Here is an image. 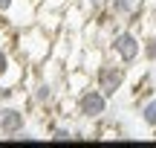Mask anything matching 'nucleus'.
Here are the masks:
<instances>
[{
	"label": "nucleus",
	"instance_id": "obj_13",
	"mask_svg": "<svg viewBox=\"0 0 156 148\" xmlns=\"http://www.w3.org/2000/svg\"><path fill=\"white\" fill-rule=\"evenodd\" d=\"M78 6H81L90 17H98V15H104V12L110 9V0H78Z\"/></svg>",
	"mask_w": 156,
	"mask_h": 148
},
{
	"label": "nucleus",
	"instance_id": "obj_1",
	"mask_svg": "<svg viewBox=\"0 0 156 148\" xmlns=\"http://www.w3.org/2000/svg\"><path fill=\"white\" fill-rule=\"evenodd\" d=\"M52 41L55 38H52L49 32H44L38 23H29L20 32H15V52L23 61V67L38 70L41 64L52 55Z\"/></svg>",
	"mask_w": 156,
	"mask_h": 148
},
{
	"label": "nucleus",
	"instance_id": "obj_15",
	"mask_svg": "<svg viewBox=\"0 0 156 148\" xmlns=\"http://www.w3.org/2000/svg\"><path fill=\"white\" fill-rule=\"evenodd\" d=\"M12 6H15V0H0V15H6Z\"/></svg>",
	"mask_w": 156,
	"mask_h": 148
},
{
	"label": "nucleus",
	"instance_id": "obj_7",
	"mask_svg": "<svg viewBox=\"0 0 156 148\" xmlns=\"http://www.w3.org/2000/svg\"><path fill=\"white\" fill-rule=\"evenodd\" d=\"M23 61H17V52L9 50V46H0V84H9V87H20V81L26 79L20 67Z\"/></svg>",
	"mask_w": 156,
	"mask_h": 148
},
{
	"label": "nucleus",
	"instance_id": "obj_4",
	"mask_svg": "<svg viewBox=\"0 0 156 148\" xmlns=\"http://www.w3.org/2000/svg\"><path fill=\"white\" fill-rule=\"evenodd\" d=\"M93 84L104 93L107 99H116L127 84V67H122L119 61H113L110 55L101 61V67L93 73Z\"/></svg>",
	"mask_w": 156,
	"mask_h": 148
},
{
	"label": "nucleus",
	"instance_id": "obj_11",
	"mask_svg": "<svg viewBox=\"0 0 156 148\" xmlns=\"http://www.w3.org/2000/svg\"><path fill=\"white\" fill-rule=\"evenodd\" d=\"M49 139H55V142H69V139H78V128L67 125V122H52Z\"/></svg>",
	"mask_w": 156,
	"mask_h": 148
},
{
	"label": "nucleus",
	"instance_id": "obj_5",
	"mask_svg": "<svg viewBox=\"0 0 156 148\" xmlns=\"http://www.w3.org/2000/svg\"><path fill=\"white\" fill-rule=\"evenodd\" d=\"M35 73H38V70H35ZM61 96H64V90L55 87L49 79H44L41 73L32 79V87L26 90V102L32 105V108H38V110H52Z\"/></svg>",
	"mask_w": 156,
	"mask_h": 148
},
{
	"label": "nucleus",
	"instance_id": "obj_3",
	"mask_svg": "<svg viewBox=\"0 0 156 148\" xmlns=\"http://www.w3.org/2000/svg\"><path fill=\"white\" fill-rule=\"evenodd\" d=\"M110 102L113 99H107L95 84H90L87 90H81L75 96V119L84 122V125L98 128L107 119V113H110Z\"/></svg>",
	"mask_w": 156,
	"mask_h": 148
},
{
	"label": "nucleus",
	"instance_id": "obj_12",
	"mask_svg": "<svg viewBox=\"0 0 156 148\" xmlns=\"http://www.w3.org/2000/svg\"><path fill=\"white\" fill-rule=\"evenodd\" d=\"M142 61L156 64V32H147L145 38H142Z\"/></svg>",
	"mask_w": 156,
	"mask_h": 148
},
{
	"label": "nucleus",
	"instance_id": "obj_10",
	"mask_svg": "<svg viewBox=\"0 0 156 148\" xmlns=\"http://www.w3.org/2000/svg\"><path fill=\"white\" fill-rule=\"evenodd\" d=\"M139 122L147 131H156V93L153 96H145L139 102Z\"/></svg>",
	"mask_w": 156,
	"mask_h": 148
},
{
	"label": "nucleus",
	"instance_id": "obj_2",
	"mask_svg": "<svg viewBox=\"0 0 156 148\" xmlns=\"http://www.w3.org/2000/svg\"><path fill=\"white\" fill-rule=\"evenodd\" d=\"M107 55L113 61H119L122 67H127V70L136 67L142 61V35L133 26H127V23L119 26L110 35V41H107Z\"/></svg>",
	"mask_w": 156,
	"mask_h": 148
},
{
	"label": "nucleus",
	"instance_id": "obj_9",
	"mask_svg": "<svg viewBox=\"0 0 156 148\" xmlns=\"http://www.w3.org/2000/svg\"><path fill=\"white\" fill-rule=\"evenodd\" d=\"M90 84H93V73H87L84 67H69L67 70V93L69 96H78Z\"/></svg>",
	"mask_w": 156,
	"mask_h": 148
},
{
	"label": "nucleus",
	"instance_id": "obj_8",
	"mask_svg": "<svg viewBox=\"0 0 156 148\" xmlns=\"http://www.w3.org/2000/svg\"><path fill=\"white\" fill-rule=\"evenodd\" d=\"M145 9H147V0H110V9L107 12L116 20L133 26V23H139L145 17Z\"/></svg>",
	"mask_w": 156,
	"mask_h": 148
},
{
	"label": "nucleus",
	"instance_id": "obj_14",
	"mask_svg": "<svg viewBox=\"0 0 156 148\" xmlns=\"http://www.w3.org/2000/svg\"><path fill=\"white\" fill-rule=\"evenodd\" d=\"M15 90H17V87L0 84V105H3V102H12V99H15Z\"/></svg>",
	"mask_w": 156,
	"mask_h": 148
},
{
	"label": "nucleus",
	"instance_id": "obj_6",
	"mask_svg": "<svg viewBox=\"0 0 156 148\" xmlns=\"http://www.w3.org/2000/svg\"><path fill=\"white\" fill-rule=\"evenodd\" d=\"M20 131H26V110L12 102H3L0 105V137L12 139Z\"/></svg>",
	"mask_w": 156,
	"mask_h": 148
}]
</instances>
